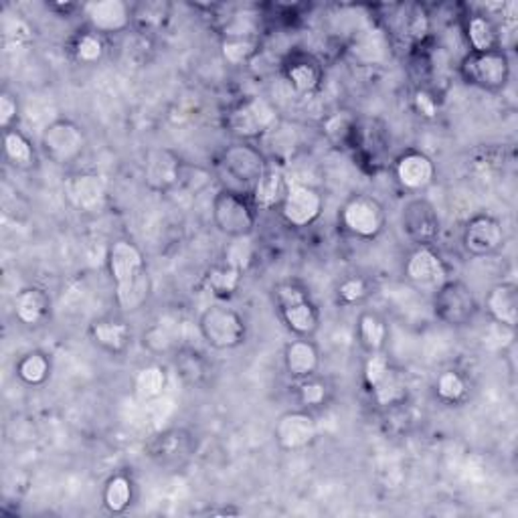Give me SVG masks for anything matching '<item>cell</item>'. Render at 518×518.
Returning <instances> with one entry per match:
<instances>
[{
    "instance_id": "5",
    "label": "cell",
    "mask_w": 518,
    "mask_h": 518,
    "mask_svg": "<svg viewBox=\"0 0 518 518\" xmlns=\"http://www.w3.org/2000/svg\"><path fill=\"white\" fill-rule=\"evenodd\" d=\"M213 219L214 225L229 237H247L255 223L251 206L231 190H223L214 197Z\"/></svg>"
},
{
    "instance_id": "32",
    "label": "cell",
    "mask_w": 518,
    "mask_h": 518,
    "mask_svg": "<svg viewBox=\"0 0 518 518\" xmlns=\"http://www.w3.org/2000/svg\"><path fill=\"white\" fill-rule=\"evenodd\" d=\"M384 336H387V327L379 316L365 314L360 318V338L367 349L379 351L384 343Z\"/></svg>"
},
{
    "instance_id": "17",
    "label": "cell",
    "mask_w": 518,
    "mask_h": 518,
    "mask_svg": "<svg viewBox=\"0 0 518 518\" xmlns=\"http://www.w3.org/2000/svg\"><path fill=\"white\" fill-rule=\"evenodd\" d=\"M181 181V162L170 150L158 148L148 154L146 182L154 190H168Z\"/></svg>"
},
{
    "instance_id": "45",
    "label": "cell",
    "mask_w": 518,
    "mask_h": 518,
    "mask_svg": "<svg viewBox=\"0 0 518 518\" xmlns=\"http://www.w3.org/2000/svg\"><path fill=\"white\" fill-rule=\"evenodd\" d=\"M416 108H417V112H421L427 117L435 116V101H433L432 95L425 93V92L416 93Z\"/></svg>"
},
{
    "instance_id": "33",
    "label": "cell",
    "mask_w": 518,
    "mask_h": 518,
    "mask_svg": "<svg viewBox=\"0 0 518 518\" xmlns=\"http://www.w3.org/2000/svg\"><path fill=\"white\" fill-rule=\"evenodd\" d=\"M255 41L251 36H225L223 55L229 63H246L255 53Z\"/></svg>"
},
{
    "instance_id": "42",
    "label": "cell",
    "mask_w": 518,
    "mask_h": 518,
    "mask_svg": "<svg viewBox=\"0 0 518 518\" xmlns=\"http://www.w3.org/2000/svg\"><path fill=\"white\" fill-rule=\"evenodd\" d=\"M324 384L316 381H308L300 387V399L304 405H320L324 401Z\"/></svg>"
},
{
    "instance_id": "23",
    "label": "cell",
    "mask_w": 518,
    "mask_h": 518,
    "mask_svg": "<svg viewBox=\"0 0 518 518\" xmlns=\"http://www.w3.org/2000/svg\"><path fill=\"white\" fill-rule=\"evenodd\" d=\"M17 318L25 324H39L49 312V295L39 290V287H31L17 295Z\"/></svg>"
},
{
    "instance_id": "28",
    "label": "cell",
    "mask_w": 518,
    "mask_h": 518,
    "mask_svg": "<svg viewBox=\"0 0 518 518\" xmlns=\"http://www.w3.org/2000/svg\"><path fill=\"white\" fill-rule=\"evenodd\" d=\"M4 150L14 166L31 168L35 165V152L28 140L20 132H6Z\"/></svg>"
},
{
    "instance_id": "44",
    "label": "cell",
    "mask_w": 518,
    "mask_h": 518,
    "mask_svg": "<svg viewBox=\"0 0 518 518\" xmlns=\"http://www.w3.org/2000/svg\"><path fill=\"white\" fill-rule=\"evenodd\" d=\"M14 117H17V101H14L11 95H3L0 98V124L4 125H9Z\"/></svg>"
},
{
    "instance_id": "13",
    "label": "cell",
    "mask_w": 518,
    "mask_h": 518,
    "mask_svg": "<svg viewBox=\"0 0 518 518\" xmlns=\"http://www.w3.org/2000/svg\"><path fill=\"white\" fill-rule=\"evenodd\" d=\"M316 438V421L304 411H290L279 417L276 440L284 449H302Z\"/></svg>"
},
{
    "instance_id": "6",
    "label": "cell",
    "mask_w": 518,
    "mask_h": 518,
    "mask_svg": "<svg viewBox=\"0 0 518 518\" xmlns=\"http://www.w3.org/2000/svg\"><path fill=\"white\" fill-rule=\"evenodd\" d=\"M435 314L451 327L468 324L476 314V300L472 290L462 282H446L435 290Z\"/></svg>"
},
{
    "instance_id": "11",
    "label": "cell",
    "mask_w": 518,
    "mask_h": 518,
    "mask_svg": "<svg viewBox=\"0 0 518 518\" xmlns=\"http://www.w3.org/2000/svg\"><path fill=\"white\" fill-rule=\"evenodd\" d=\"M344 225L360 237H375L383 227V209L371 197H357L344 206Z\"/></svg>"
},
{
    "instance_id": "3",
    "label": "cell",
    "mask_w": 518,
    "mask_h": 518,
    "mask_svg": "<svg viewBox=\"0 0 518 518\" xmlns=\"http://www.w3.org/2000/svg\"><path fill=\"white\" fill-rule=\"evenodd\" d=\"M462 76L472 85L484 90H502L510 79V59L505 51L470 53L462 61Z\"/></svg>"
},
{
    "instance_id": "34",
    "label": "cell",
    "mask_w": 518,
    "mask_h": 518,
    "mask_svg": "<svg viewBox=\"0 0 518 518\" xmlns=\"http://www.w3.org/2000/svg\"><path fill=\"white\" fill-rule=\"evenodd\" d=\"M287 77H290L292 85L302 93L312 92L314 87L320 81V71L314 68L312 63H294L290 69H287Z\"/></svg>"
},
{
    "instance_id": "15",
    "label": "cell",
    "mask_w": 518,
    "mask_h": 518,
    "mask_svg": "<svg viewBox=\"0 0 518 518\" xmlns=\"http://www.w3.org/2000/svg\"><path fill=\"white\" fill-rule=\"evenodd\" d=\"M407 278L421 287H435L446 284V268L441 259L429 247H419L407 263Z\"/></svg>"
},
{
    "instance_id": "9",
    "label": "cell",
    "mask_w": 518,
    "mask_h": 518,
    "mask_svg": "<svg viewBox=\"0 0 518 518\" xmlns=\"http://www.w3.org/2000/svg\"><path fill=\"white\" fill-rule=\"evenodd\" d=\"M322 211V198L306 184H290L282 201V214L294 227H306L318 219Z\"/></svg>"
},
{
    "instance_id": "35",
    "label": "cell",
    "mask_w": 518,
    "mask_h": 518,
    "mask_svg": "<svg viewBox=\"0 0 518 518\" xmlns=\"http://www.w3.org/2000/svg\"><path fill=\"white\" fill-rule=\"evenodd\" d=\"M324 132L335 144H346V140L352 136L354 132V117L346 112H338L328 117L324 124Z\"/></svg>"
},
{
    "instance_id": "14",
    "label": "cell",
    "mask_w": 518,
    "mask_h": 518,
    "mask_svg": "<svg viewBox=\"0 0 518 518\" xmlns=\"http://www.w3.org/2000/svg\"><path fill=\"white\" fill-rule=\"evenodd\" d=\"M223 168L229 176H233V181L241 184H254L259 176L263 174L265 165L262 154L251 146H233L229 148L223 157Z\"/></svg>"
},
{
    "instance_id": "38",
    "label": "cell",
    "mask_w": 518,
    "mask_h": 518,
    "mask_svg": "<svg viewBox=\"0 0 518 518\" xmlns=\"http://www.w3.org/2000/svg\"><path fill=\"white\" fill-rule=\"evenodd\" d=\"M373 391L376 395V401H379L381 405H391L403 395V384L393 371H389V375L384 376V379L376 384V387H373Z\"/></svg>"
},
{
    "instance_id": "30",
    "label": "cell",
    "mask_w": 518,
    "mask_h": 518,
    "mask_svg": "<svg viewBox=\"0 0 518 518\" xmlns=\"http://www.w3.org/2000/svg\"><path fill=\"white\" fill-rule=\"evenodd\" d=\"M239 270L231 268V265H221V268H213L206 276V286L209 290L217 295H231L237 286H239Z\"/></svg>"
},
{
    "instance_id": "26",
    "label": "cell",
    "mask_w": 518,
    "mask_h": 518,
    "mask_svg": "<svg viewBox=\"0 0 518 518\" xmlns=\"http://www.w3.org/2000/svg\"><path fill=\"white\" fill-rule=\"evenodd\" d=\"M468 39L473 53H486V51H494L498 45V35H496L494 25L490 23V19L482 17V14L470 19Z\"/></svg>"
},
{
    "instance_id": "43",
    "label": "cell",
    "mask_w": 518,
    "mask_h": 518,
    "mask_svg": "<svg viewBox=\"0 0 518 518\" xmlns=\"http://www.w3.org/2000/svg\"><path fill=\"white\" fill-rule=\"evenodd\" d=\"M338 294L344 302H359L360 298H365L367 287H365V282H362V279L352 278V279H346V282L340 286Z\"/></svg>"
},
{
    "instance_id": "29",
    "label": "cell",
    "mask_w": 518,
    "mask_h": 518,
    "mask_svg": "<svg viewBox=\"0 0 518 518\" xmlns=\"http://www.w3.org/2000/svg\"><path fill=\"white\" fill-rule=\"evenodd\" d=\"M103 500H106V506L112 510V513H122V510L128 508L132 502L130 480L125 476H114L106 486Z\"/></svg>"
},
{
    "instance_id": "12",
    "label": "cell",
    "mask_w": 518,
    "mask_h": 518,
    "mask_svg": "<svg viewBox=\"0 0 518 518\" xmlns=\"http://www.w3.org/2000/svg\"><path fill=\"white\" fill-rule=\"evenodd\" d=\"M403 229L413 241L432 243L440 231L438 213L424 198H416L403 209Z\"/></svg>"
},
{
    "instance_id": "16",
    "label": "cell",
    "mask_w": 518,
    "mask_h": 518,
    "mask_svg": "<svg viewBox=\"0 0 518 518\" xmlns=\"http://www.w3.org/2000/svg\"><path fill=\"white\" fill-rule=\"evenodd\" d=\"M68 197L81 211H100L106 203V182L98 174H77L68 182Z\"/></svg>"
},
{
    "instance_id": "31",
    "label": "cell",
    "mask_w": 518,
    "mask_h": 518,
    "mask_svg": "<svg viewBox=\"0 0 518 518\" xmlns=\"http://www.w3.org/2000/svg\"><path fill=\"white\" fill-rule=\"evenodd\" d=\"M49 360L41 352L27 354L19 365V376L28 384H39L47 379Z\"/></svg>"
},
{
    "instance_id": "19",
    "label": "cell",
    "mask_w": 518,
    "mask_h": 518,
    "mask_svg": "<svg viewBox=\"0 0 518 518\" xmlns=\"http://www.w3.org/2000/svg\"><path fill=\"white\" fill-rule=\"evenodd\" d=\"M87 19L93 28L103 33H116L128 27L130 11L128 4L122 0H101V3H92L85 6Z\"/></svg>"
},
{
    "instance_id": "40",
    "label": "cell",
    "mask_w": 518,
    "mask_h": 518,
    "mask_svg": "<svg viewBox=\"0 0 518 518\" xmlns=\"http://www.w3.org/2000/svg\"><path fill=\"white\" fill-rule=\"evenodd\" d=\"M103 53V47H101V41L98 39L95 35H84L81 39L77 41L76 45V55L79 61L84 63H93L98 61Z\"/></svg>"
},
{
    "instance_id": "20",
    "label": "cell",
    "mask_w": 518,
    "mask_h": 518,
    "mask_svg": "<svg viewBox=\"0 0 518 518\" xmlns=\"http://www.w3.org/2000/svg\"><path fill=\"white\" fill-rule=\"evenodd\" d=\"M433 174H435L433 162L421 152L405 154V157H401L397 162V179L405 189L411 190L425 189L427 184L433 181Z\"/></svg>"
},
{
    "instance_id": "21",
    "label": "cell",
    "mask_w": 518,
    "mask_h": 518,
    "mask_svg": "<svg viewBox=\"0 0 518 518\" xmlns=\"http://www.w3.org/2000/svg\"><path fill=\"white\" fill-rule=\"evenodd\" d=\"M286 179L279 168H265L254 187V203L257 209H271L286 197Z\"/></svg>"
},
{
    "instance_id": "10",
    "label": "cell",
    "mask_w": 518,
    "mask_h": 518,
    "mask_svg": "<svg viewBox=\"0 0 518 518\" xmlns=\"http://www.w3.org/2000/svg\"><path fill=\"white\" fill-rule=\"evenodd\" d=\"M505 241V229L492 214H476L464 229V246L472 255H488Z\"/></svg>"
},
{
    "instance_id": "37",
    "label": "cell",
    "mask_w": 518,
    "mask_h": 518,
    "mask_svg": "<svg viewBox=\"0 0 518 518\" xmlns=\"http://www.w3.org/2000/svg\"><path fill=\"white\" fill-rule=\"evenodd\" d=\"M174 336H176V328H170L166 322H158L157 327H152L144 335V344H148V349L150 351L162 352L173 346Z\"/></svg>"
},
{
    "instance_id": "24",
    "label": "cell",
    "mask_w": 518,
    "mask_h": 518,
    "mask_svg": "<svg viewBox=\"0 0 518 518\" xmlns=\"http://www.w3.org/2000/svg\"><path fill=\"white\" fill-rule=\"evenodd\" d=\"M389 43L387 36L379 28H371V31L362 33L352 45V55L362 63H379L387 55Z\"/></svg>"
},
{
    "instance_id": "41",
    "label": "cell",
    "mask_w": 518,
    "mask_h": 518,
    "mask_svg": "<svg viewBox=\"0 0 518 518\" xmlns=\"http://www.w3.org/2000/svg\"><path fill=\"white\" fill-rule=\"evenodd\" d=\"M391 371V367H389V360L381 357V354H375V357L367 362V367H365V379L368 383V387H376L384 376L389 375Z\"/></svg>"
},
{
    "instance_id": "2",
    "label": "cell",
    "mask_w": 518,
    "mask_h": 518,
    "mask_svg": "<svg viewBox=\"0 0 518 518\" xmlns=\"http://www.w3.org/2000/svg\"><path fill=\"white\" fill-rule=\"evenodd\" d=\"M198 330L213 349L221 351L233 349L246 338V324H243L241 316L225 306H211L205 310L201 320H198Z\"/></svg>"
},
{
    "instance_id": "18",
    "label": "cell",
    "mask_w": 518,
    "mask_h": 518,
    "mask_svg": "<svg viewBox=\"0 0 518 518\" xmlns=\"http://www.w3.org/2000/svg\"><path fill=\"white\" fill-rule=\"evenodd\" d=\"M486 308L494 322L514 328L518 324V287L513 282L496 284L486 298Z\"/></svg>"
},
{
    "instance_id": "39",
    "label": "cell",
    "mask_w": 518,
    "mask_h": 518,
    "mask_svg": "<svg viewBox=\"0 0 518 518\" xmlns=\"http://www.w3.org/2000/svg\"><path fill=\"white\" fill-rule=\"evenodd\" d=\"M251 257V246L247 241V237H235V243H231V247L227 251L225 263L231 265L235 270H246Z\"/></svg>"
},
{
    "instance_id": "22",
    "label": "cell",
    "mask_w": 518,
    "mask_h": 518,
    "mask_svg": "<svg viewBox=\"0 0 518 518\" xmlns=\"http://www.w3.org/2000/svg\"><path fill=\"white\" fill-rule=\"evenodd\" d=\"M286 367L287 371L294 376H300V379L312 375L318 368L316 346L308 340H294L286 349Z\"/></svg>"
},
{
    "instance_id": "7",
    "label": "cell",
    "mask_w": 518,
    "mask_h": 518,
    "mask_svg": "<svg viewBox=\"0 0 518 518\" xmlns=\"http://www.w3.org/2000/svg\"><path fill=\"white\" fill-rule=\"evenodd\" d=\"M278 302L279 308H282V316L287 327L302 336L312 335L318 327V314L304 290H300L298 286L292 284L279 286Z\"/></svg>"
},
{
    "instance_id": "1",
    "label": "cell",
    "mask_w": 518,
    "mask_h": 518,
    "mask_svg": "<svg viewBox=\"0 0 518 518\" xmlns=\"http://www.w3.org/2000/svg\"><path fill=\"white\" fill-rule=\"evenodd\" d=\"M108 265L116 282V298L122 310H136L148 295V276L140 249L130 241H116L109 247Z\"/></svg>"
},
{
    "instance_id": "25",
    "label": "cell",
    "mask_w": 518,
    "mask_h": 518,
    "mask_svg": "<svg viewBox=\"0 0 518 518\" xmlns=\"http://www.w3.org/2000/svg\"><path fill=\"white\" fill-rule=\"evenodd\" d=\"M92 336L106 351L122 352L130 343V328L124 322H95Z\"/></svg>"
},
{
    "instance_id": "4",
    "label": "cell",
    "mask_w": 518,
    "mask_h": 518,
    "mask_svg": "<svg viewBox=\"0 0 518 518\" xmlns=\"http://www.w3.org/2000/svg\"><path fill=\"white\" fill-rule=\"evenodd\" d=\"M278 122V112L270 101L262 98L247 100L237 106L227 117L229 130L235 136L255 138L270 132Z\"/></svg>"
},
{
    "instance_id": "36",
    "label": "cell",
    "mask_w": 518,
    "mask_h": 518,
    "mask_svg": "<svg viewBox=\"0 0 518 518\" xmlns=\"http://www.w3.org/2000/svg\"><path fill=\"white\" fill-rule=\"evenodd\" d=\"M435 389H438V395L443 399V401H449V403H457L465 395V391H468L465 389V381L454 371L441 373Z\"/></svg>"
},
{
    "instance_id": "27",
    "label": "cell",
    "mask_w": 518,
    "mask_h": 518,
    "mask_svg": "<svg viewBox=\"0 0 518 518\" xmlns=\"http://www.w3.org/2000/svg\"><path fill=\"white\" fill-rule=\"evenodd\" d=\"M165 384H166L165 371L157 365H150L142 368L136 376V383H134L136 395L140 401H154V399H158L162 395Z\"/></svg>"
},
{
    "instance_id": "8",
    "label": "cell",
    "mask_w": 518,
    "mask_h": 518,
    "mask_svg": "<svg viewBox=\"0 0 518 518\" xmlns=\"http://www.w3.org/2000/svg\"><path fill=\"white\" fill-rule=\"evenodd\" d=\"M43 150L55 162H71L76 160L85 146L84 132L69 120H57L49 124L43 132Z\"/></svg>"
}]
</instances>
